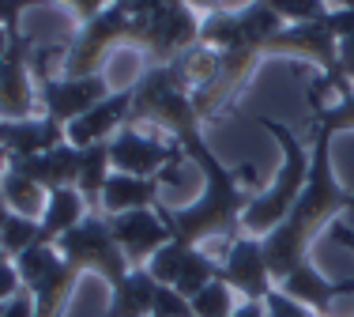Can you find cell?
<instances>
[{
    "label": "cell",
    "mask_w": 354,
    "mask_h": 317,
    "mask_svg": "<svg viewBox=\"0 0 354 317\" xmlns=\"http://www.w3.org/2000/svg\"><path fill=\"white\" fill-rule=\"evenodd\" d=\"M170 69H174L177 83H181L189 95H196V91H204L207 83H215V76L223 72V53L200 42V46L185 49L177 61H170Z\"/></svg>",
    "instance_id": "cell-21"
},
{
    "label": "cell",
    "mask_w": 354,
    "mask_h": 317,
    "mask_svg": "<svg viewBox=\"0 0 354 317\" xmlns=\"http://www.w3.org/2000/svg\"><path fill=\"white\" fill-rule=\"evenodd\" d=\"M354 208V193L343 189L335 181L332 170V132L317 125V136H313V163H309V181L301 189L298 204L290 208V215L264 235V257H268V269H272L275 287L298 272L301 264H309V246L320 230H328L332 223H339V215Z\"/></svg>",
    "instance_id": "cell-2"
},
{
    "label": "cell",
    "mask_w": 354,
    "mask_h": 317,
    "mask_svg": "<svg viewBox=\"0 0 354 317\" xmlns=\"http://www.w3.org/2000/svg\"><path fill=\"white\" fill-rule=\"evenodd\" d=\"M328 230H332V238L339 242V246H347L351 253H354V230H351V227H343V223H332Z\"/></svg>",
    "instance_id": "cell-34"
},
{
    "label": "cell",
    "mask_w": 354,
    "mask_h": 317,
    "mask_svg": "<svg viewBox=\"0 0 354 317\" xmlns=\"http://www.w3.org/2000/svg\"><path fill=\"white\" fill-rule=\"evenodd\" d=\"M0 317H38V310H35V295L23 287L15 298H8V302L0 306Z\"/></svg>",
    "instance_id": "cell-30"
},
{
    "label": "cell",
    "mask_w": 354,
    "mask_h": 317,
    "mask_svg": "<svg viewBox=\"0 0 354 317\" xmlns=\"http://www.w3.org/2000/svg\"><path fill=\"white\" fill-rule=\"evenodd\" d=\"M136 38V19L129 12H121L117 4L102 8L95 19L83 23L80 38L64 49V61H61V76L68 80H83V76H98L102 72V61L109 49L117 46H132Z\"/></svg>",
    "instance_id": "cell-6"
},
{
    "label": "cell",
    "mask_w": 354,
    "mask_h": 317,
    "mask_svg": "<svg viewBox=\"0 0 354 317\" xmlns=\"http://www.w3.org/2000/svg\"><path fill=\"white\" fill-rule=\"evenodd\" d=\"M129 114H132V87H124V91H113V95H109L106 102H98L95 110H87L80 121H72L68 129H64V136H68L72 147L106 144V140H113L117 132L129 125Z\"/></svg>",
    "instance_id": "cell-15"
},
{
    "label": "cell",
    "mask_w": 354,
    "mask_h": 317,
    "mask_svg": "<svg viewBox=\"0 0 354 317\" xmlns=\"http://www.w3.org/2000/svg\"><path fill=\"white\" fill-rule=\"evenodd\" d=\"M189 306H192V317H230L238 310V291L226 280H212L189 298Z\"/></svg>",
    "instance_id": "cell-24"
},
{
    "label": "cell",
    "mask_w": 354,
    "mask_h": 317,
    "mask_svg": "<svg viewBox=\"0 0 354 317\" xmlns=\"http://www.w3.org/2000/svg\"><path fill=\"white\" fill-rule=\"evenodd\" d=\"M264 8H272L275 15H279L283 23H290V27H298V23H320L332 8H328V0H260Z\"/></svg>",
    "instance_id": "cell-25"
},
{
    "label": "cell",
    "mask_w": 354,
    "mask_h": 317,
    "mask_svg": "<svg viewBox=\"0 0 354 317\" xmlns=\"http://www.w3.org/2000/svg\"><path fill=\"white\" fill-rule=\"evenodd\" d=\"M185 4H189L192 12H200V15H212V12L223 8V0H185Z\"/></svg>",
    "instance_id": "cell-35"
},
{
    "label": "cell",
    "mask_w": 354,
    "mask_h": 317,
    "mask_svg": "<svg viewBox=\"0 0 354 317\" xmlns=\"http://www.w3.org/2000/svg\"><path fill=\"white\" fill-rule=\"evenodd\" d=\"M158 178H132V174H109L106 189H102V215H124V212H140V208H155L158 204Z\"/></svg>",
    "instance_id": "cell-19"
},
{
    "label": "cell",
    "mask_w": 354,
    "mask_h": 317,
    "mask_svg": "<svg viewBox=\"0 0 354 317\" xmlns=\"http://www.w3.org/2000/svg\"><path fill=\"white\" fill-rule=\"evenodd\" d=\"M335 57H339V72L354 83V35L339 38V46H335Z\"/></svg>",
    "instance_id": "cell-31"
},
{
    "label": "cell",
    "mask_w": 354,
    "mask_h": 317,
    "mask_svg": "<svg viewBox=\"0 0 354 317\" xmlns=\"http://www.w3.org/2000/svg\"><path fill=\"white\" fill-rule=\"evenodd\" d=\"M328 8H332V12H343V8H354V0H328Z\"/></svg>",
    "instance_id": "cell-36"
},
{
    "label": "cell",
    "mask_w": 354,
    "mask_h": 317,
    "mask_svg": "<svg viewBox=\"0 0 354 317\" xmlns=\"http://www.w3.org/2000/svg\"><path fill=\"white\" fill-rule=\"evenodd\" d=\"M264 306H268V317H320L313 310H306L301 302H294V298H286L279 287L272 291V295L264 298Z\"/></svg>",
    "instance_id": "cell-27"
},
{
    "label": "cell",
    "mask_w": 354,
    "mask_h": 317,
    "mask_svg": "<svg viewBox=\"0 0 354 317\" xmlns=\"http://www.w3.org/2000/svg\"><path fill=\"white\" fill-rule=\"evenodd\" d=\"M38 95H41V114L61 121L64 129H68V125L80 121L87 110H95L98 102H106L113 91H109V80L98 72V76H83V80L38 76Z\"/></svg>",
    "instance_id": "cell-12"
},
{
    "label": "cell",
    "mask_w": 354,
    "mask_h": 317,
    "mask_svg": "<svg viewBox=\"0 0 354 317\" xmlns=\"http://www.w3.org/2000/svg\"><path fill=\"white\" fill-rule=\"evenodd\" d=\"M35 42L23 30H15L0 57V121H30L41 114L38 76L30 69Z\"/></svg>",
    "instance_id": "cell-9"
},
{
    "label": "cell",
    "mask_w": 354,
    "mask_h": 317,
    "mask_svg": "<svg viewBox=\"0 0 354 317\" xmlns=\"http://www.w3.org/2000/svg\"><path fill=\"white\" fill-rule=\"evenodd\" d=\"M106 219H109V230H113L117 246H121V253L129 257L132 269H147L151 257L174 242L166 219L158 215V208H140V212L106 215Z\"/></svg>",
    "instance_id": "cell-13"
},
{
    "label": "cell",
    "mask_w": 354,
    "mask_h": 317,
    "mask_svg": "<svg viewBox=\"0 0 354 317\" xmlns=\"http://www.w3.org/2000/svg\"><path fill=\"white\" fill-rule=\"evenodd\" d=\"M35 246H49L46 230H41V219H27V215H8V223L0 227V249H4L8 261L23 257Z\"/></svg>",
    "instance_id": "cell-23"
},
{
    "label": "cell",
    "mask_w": 354,
    "mask_h": 317,
    "mask_svg": "<svg viewBox=\"0 0 354 317\" xmlns=\"http://www.w3.org/2000/svg\"><path fill=\"white\" fill-rule=\"evenodd\" d=\"M109 4H113V0H98V8H109Z\"/></svg>",
    "instance_id": "cell-40"
},
{
    "label": "cell",
    "mask_w": 354,
    "mask_h": 317,
    "mask_svg": "<svg viewBox=\"0 0 354 317\" xmlns=\"http://www.w3.org/2000/svg\"><path fill=\"white\" fill-rule=\"evenodd\" d=\"M230 317H268V306H264V298H241Z\"/></svg>",
    "instance_id": "cell-33"
},
{
    "label": "cell",
    "mask_w": 354,
    "mask_h": 317,
    "mask_svg": "<svg viewBox=\"0 0 354 317\" xmlns=\"http://www.w3.org/2000/svg\"><path fill=\"white\" fill-rule=\"evenodd\" d=\"M279 291L286 298H294V302H301L306 310H313L320 317H332V302L343 295H351L354 280H328L324 272L309 261V264H301L298 272H290V276L279 283Z\"/></svg>",
    "instance_id": "cell-17"
},
{
    "label": "cell",
    "mask_w": 354,
    "mask_h": 317,
    "mask_svg": "<svg viewBox=\"0 0 354 317\" xmlns=\"http://www.w3.org/2000/svg\"><path fill=\"white\" fill-rule=\"evenodd\" d=\"M64 140H68L64 136V125L46 118V114L30 118V121H0V155H4V163L53 152Z\"/></svg>",
    "instance_id": "cell-16"
},
{
    "label": "cell",
    "mask_w": 354,
    "mask_h": 317,
    "mask_svg": "<svg viewBox=\"0 0 354 317\" xmlns=\"http://www.w3.org/2000/svg\"><path fill=\"white\" fill-rule=\"evenodd\" d=\"M8 42H12V35H8L4 27H0V57H4V49H8Z\"/></svg>",
    "instance_id": "cell-38"
},
{
    "label": "cell",
    "mask_w": 354,
    "mask_h": 317,
    "mask_svg": "<svg viewBox=\"0 0 354 317\" xmlns=\"http://www.w3.org/2000/svg\"><path fill=\"white\" fill-rule=\"evenodd\" d=\"M15 264H19L23 287L35 295L38 317H64V306H68V298L75 291L80 272L61 257V249L57 246H35L23 257H15Z\"/></svg>",
    "instance_id": "cell-8"
},
{
    "label": "cell",
    "mask_w": 354,
    "mask_h": 317,
    "mask_svg": "<svg viewBox=\"0 0 354 317\" xmlns=\"http://www.w3.org/2000/svg\"><path fill=\"white\" fill-rule=\"evenodd\" d=\"M0 193H4V204L12 215H27V219H41L49 204V189L38 185L35 178H23L19 170H8L4 181H0Z\"/></svg>",
    "instance_id": "cell-22"
},
{
    "label": "cell",
    "mask_w": 354,
    "mask_h": 317,
    "mask_svg": "<svg viewBox=\"0 0 354 317\" xmlns=\"http://www.w3.org/2000/svg\"><path fill=\"white\" fill-rule=\"evenodd\" d=\"M57 249H61V257L80 272V276L83 272H98V276L109 283V291L129 276V269H132L129 257L117 246L113 230H109V219L102 212H91L80 227L68 230V235L57 242Z\"/></svg>",
    "instance_id": "cell-5"
},
{
    "label": "cell",
    "mask_w": 354,
    "mask_h": 317,
    "mask_svg": "<svg viewBox=\"0 0 354 317\" xmlns=\"http://www.w3.org/2000/svg\"><path fill=\"white\" fill-rule=\"evenodd\" d=\"M49 4V0H0V27L8 30V35H15L19 30V15L27 12V8H41Z\"/></svg>",
    "instance_id": "cell-28"
},
{
    "label": "cell",
    "mask_w": 354,
    "mask_h": 317,
    "mask_svg": "<svg viewBox=\"0 0 354 317\" xmlns=\"http://www.w3.org/2000/svg\"><path fill=\"white\" fill-rule=\"evenodd\" d=\"M223 280L238 291L241 298H268L275 291L272 269H268V257H264V242L241 235L230 242L223 257Z\"/></svg>",
    "instance_id": "cell-14"
},
{
    "label": "cell",
    "mask_w": 354,
    "mask_h": 317,
    "mask_svg": "<svg viewBox=\"0 0 354 317\" xmlns=\"http://www.w3.org/2000/svg\"><path fill=\"white\" fill-rule=\"evenodd\" d=\"M8 215H12V212H8V204H4V193H0V227L8 223Z\"/></svg>",
    "instance_id": "cell-37"
},
{
    "label": "cell",
    "mask_w": 354,
    "mask_h": 317,
    "mask_svg": "<svg viewBox=\"0 0 354 317\" xmlns=\"http://www.w3.org/2000/svg\"><path fill=\"white\" fill-rule=\"evenodd\" d=\"M80 166H83V147H72L68 140H64L53 152H41V155H30V158H12L8 170H19L23 178H35L38 185H46L49 193H53V189H64V185H75V181H80Z\"/></svg>",
    "instance_id": "cell-18"
},
{
    "label": "cell",
    "mask_w": 354,
    "mask_h": 317,
    "mask_svg": "<svg viewBox=\"0 0 354 317\" xmlns=\"http://www.w3.org/2000/svg\"><path fill=\"white\" fill-rule=\"evenodd\" d=\"M147 272L185 298H192L212 280H223V264H218L212 253H204V249H196V246H181V242H170V246L158 249L147 261Z\"/></svg>",
    "instance_id": "cell-10"
},
{
    "label": "cell",
    "mask_w": 354,
    "mask_h": 317,
    "mask_svg": "<svg viewBox=\"0 0 354 317\" xmlns=\"http://www.w3.org/2000/svg\"><path fill=\"white\" fill-rule=\"evenodd\" d=\"M129 125H158L174 132V140H185L189 132H200V110L192 95L177 83L170 64H151L132 83V114Z\"/></svg>",
    "instance_id": "cell-4"
},
{
    "label": "cell",
    "mask_w": 354,
    "mask_h": 317,
    "mask_svg": "<svg viewBox=\"0 0 354 317\" xmlns=\"http://www.w3.org/2000/svg\"><path fill=\"white\" fill-rule=\"evenodd\" d=\"M91 215V204L83 200V193L75 185H64V189H53L49 193V204H46V215H41V230H46L49 246H57L68 230H75L83 219Z\"/></svg>",
    "instance_id": "cell-20"
},
{
    "label": "cell",
    "mask_w": 354,
    "mask_h": 317,
    "mask_svg": "<svg viewBox=\"0 0 354 317\" xmlns=\"http://www.w3.org/2000/svg\"><path fill=\"white\" fill-rule=\"evenodd\" d=\"M23 291V276H19V264L15 261H0V306L8 298H15Z\"/></svg>",
    "instance_id": "cell-29"
},
{
    "label": "cell",
    "mask_w": 354,
    "mask_h": 317,
    "mask_svg": "<svg viewBox=\"0 0 354 317\" xmlns=\"http://www.w3.org/2000/svg\"><path fill=\"white\" fill-rule=\"evenodd\" d=\"M200 23L204 15H196L185 0H162L151 15L136 19L132 46H140L151 57V64H170L185 49L200 46Z\"/></svg>",
    "instance_id": "cell-7"
},
{
    "label": "cell",
    "mask_w": 354,
    "mask_h": 317,
    "mask_svg": "<svg viewBox=\"0 0 354 317\" xmlns=\"http://www.w3.org/2000/svg\"><path fill=\"white\" fill-rule=\"evenodd\" d=\"M109 163L117 174H132V178H158L166 166L185 163V147L162 144L155 136H143L136 125H124L113 140H109Z\"/></svg>",
    "instance_id": "cell-11"
},
{
    "label": "cell",
    "mask_w": 354,
    "mask_h": 317,
    "mask_svg": "<svg viewBox=\"0 0 354 317\" xmlns=\"http://www.w3.org/2000/svg\"><path fill=\"white\" fill-rule=\"evenodd\" d=\"M57 4H64L68 12H75L83 23H87V19H95V15L102 12V8H98V0H57Z\"/></svg>",
    "instance_id": "cell-32"
},
{
    "label": "cell",
    "mask_w": 354,
    "mask_h": 317,
    "mask_svg": "<svg viewBox=\"0 0 354 317\" xmlns=\"http://www.w3.org/2000/svg\"><path fill=\"white\" fill-rule=\"evenodd\" d=\"M4 174H8V163H4V155H0V181H4Z\"/></svg>",
    "instance_id": "cell-39"
},
{
    "label": "cell",
    "mask_w": 354,
    "mask_h": 317,
    "mask_svg": "<svg viewBox=\"0 0 354 317\" xmlns=\"http://www.w3.org/2000/svg\"><path fill=\"white\" fill-rule=\"evenodd\" d=\"M257 121H260V129H268L275 136V144L283 147V166H279V174H275V181L264 193H257V200H252L245 208V215H241V235L264 238V235H272L286 215H290V208L298 204L301 189H306V181H309L313 147L301 144V140L294 136V129H286L283 121H272V118H257Z\"/></svg>",
    "instance_id": "cell-3"
},
{
    "label": "cell",
    "mask_w": 354,
    "mask_h": 317,
    "mask_svg": "<svg viewBox=\"0 0 354 317\" xmlns=\"http://www.w3.org/2000/svg\"><path fill=\"white\" fill-rule=\"evenodd\" d=\"M317 125L328 132H339V129H354V91L347 98H339V102L324 106V110H317Z\"/></svg>",
    "instance_id": "cell-26"
},
{
    "label": "cell",
    "mask_w": 354,
    "mask_h": 317,
    "mask_svg": "<svg viewBox=\"0 0 354 317\" xmlns=\"http://www.w3.org/2000/svg\"><path fill=\"white\" fill-rule=\"evenodd\" d=\"M185 147V155L204 170V193L192 200L189 208H170L158 200V215L166 219L174 242L181 246H204V242H226L230 249L234 238H241V215L245 208L257 200V193H264L257 170L252 166H223L215 158V152L204 144L200 132H189L185 140H177Z\"/></svg>",
    "instance_id": "cell-1"
}]
</instances>
